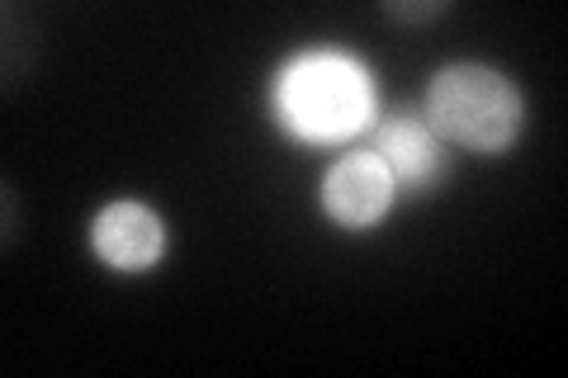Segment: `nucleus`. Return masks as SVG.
<instances>
[{"mask_svg":"<svg viewBox=\"0 0 568 378\" xmlns=\"http://www.w3.org/2000/svg\"><path fill=\"white\" fill-rule=\"evenodd\" d=\"M280 123L308 142H342L369 129L375 119V90L361 62L346 52H304L275 81Z\"/></svg>","mask_w":568,"mask_h":378,"instance_id":"1","label":"nucleus"},{"mask_svg":"<svg viewBox=\"0 0 568 378\" xmlns=\"http://www.w3.org/2000/svg\"><path fill=\"white\" fill-rule=\"evenodd\" d=\"M426 123L459 147L503 152L521 133V95L493 67H446L426 95Z\"/></svg>","mask_w":568,"mask_h":378,"instance_id":"2","label":"nucleus"},{"mask_svg":"<svg viewBox=\"0 0 568 378\" xmlns=\"http://www.w3.org/2000/svg\"><path fill=\"white\" fill-rule=\"evenodd\" d=\"M365 152H375L384 161L388 175H394V190H403V194H422L446 175L440 133L417 114H388L384 123H375Z\"/></svg>","mask_w":568,"mask_h":378,"instance_id":"3","label":"nucleus"},{"mask_svg":"<svg viewBox=\"0 0 568 378\" xmlns=\"http://www.w3.org/2000/svg\"><path fill=\"white\" fill-rule=\"evenodd\" d=\"M394 200V175L375 152H351L342 156L323 180V204L342 227H369L384 218Z\"/></svg>","mask_w":568,"mask_h":378,"instance_id":"4","label":"nucleus"},{"mask_svg":"<svg viewBox=\"0 0 568 378\" xmlns=\"http://www.w3.org/2000/svg\"><path fill=\"white\" fill-rule=\"evenodd\" d=\"M91 246H95V256L114 269H148V265H156V256H162L166 232H162V218H156L148 204L119 200L95 218Z\"/></svg>","mask_w":568,"mask_h":378,"instance_id":"5","label":"nucleus"}]
</instances>
